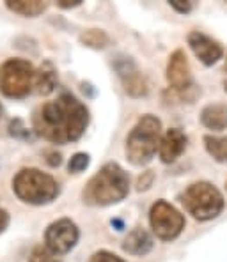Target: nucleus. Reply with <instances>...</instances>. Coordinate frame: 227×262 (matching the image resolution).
<instances>
[{"label": "nucleus", "instance_id": "nucleus-20", "mask_svg": "<svg viewBox=\"0 0 227 262\" xmlns=\"http://www.w3.org/2000/svg\"><path fill=\"white\" fill-rule=\"evenodd\" d=\"M91 163V156L87 152H76L71 156L68 163V172L69 174H82Z\"/></svg>", "mask_w": 227, "mask_h": 262}, {"label": "nucleus", "instance_id": "nucleus-31", "mask_svg": "<svg viewBox=\"0 0 227 262\" xmlns=\"http://www.w3.org/2000/svg\"><path fill=\"white\" fill-rule=\"evenodd\" d=\"M0 117H2V106H0Z\"/></svg>", "mask_w": 227, "mask_h": 262}, {"label": "nucleus", "instance_id": "nucleus-9", "mask_svg": "<svg viewBox=\"0 0 227 262\" xmlns=\"http://www.w3.org/2000/svg\"><path fill=\"white\" fill-rule=\"evenodd\" d=\"M187 43L194 55L197 57L204 66H213L224 57V48L218 41L211 39L210 36L199 32V30H192L187 36Z\"/></svg>", "mask_w": 227, "mask_h": 262}, {"label": "nucleus", "instance_id": "nucleus-6", "mask_svg": "<svg viewBox=\"0 0 227 262\" xmlns=\"http://www.w3.org/2000/svg\"><path fill=\"white\" fill-rule=\"evenodd\" d=\"M36 69L25 59H7L0 66V91L9 99H23L34 87Z\"/></svg>", "mask_w": 227, "mask_h": 262}, {"label": "nucleus", "instance_id": "nucleus-27", "mask_svg": "<svg viewBox=\"0 0 227 262\" xmlns=\"http://www.w3.org/2000/svg\"><path fill=\"white\" fill-rule=\"evenodd\" d=\"M80 4H82V0H59L57 6L60 9H73V7H78Z\"/></svg>", "mask_w": 227, "mask_h": 262}, {"label": "nucleus", "instance_id": "nucleus-21", "mask_svg": "<svg viewBox=\"0 0 227 262\" xmlns=\"http://www.w3.org/2000/svg\"><path fill=\"white\" fill-rule=\"evenodd\" d=\"M29 262H60V259H59V255L52 253L46 246L41 245L32 250V253H30V257H29Z\"/></svg>", "mask_w": 227, "mask_h": 262}, {"label": "nucleus", "instance_id": "nucleus-29", "mask_svg": "<svg viewBox=\"0 0 227 262\" xmlns=\"http://www.w3.org/2000/svg\"><path fill=\"white\" fill-rule=\"evenodd\" d=\"M91 87H92L91 83H86V82L82 83V91L87 92V94H89V98H92V96L96 94V91H94V89H91Z\"/></svg>", "mask_w": 227, "mask_h": 262}, {"label": "nucleus", "instance_id": "nucleus-8", "mask_svg": "<svg viewBox=\"0 0 227 262\" xmlns=\"http://www.w3.org/2000/svg\"><path fill=\"white\" fill-rule=\"evenodd\" d=\"M80 230L69 218H60L50 223L45 230V246L55 255H64L76 246Z\"/></svg>", "mask_w": 227, "mask_h": 262}, {"label": "nucleus", "instance_id": "nucleus-2", "mask_svg": "<svg viewBox=\"0 0 227 262\" xmlns=\"http://www.w3.org/2000/svg\"><path fill=\"white\" fill-rule=\"evenodd\" d=\"M130 193V176L119 163H105L87 181L82 200L87 206L105 207L119 204Z\"/></svg>", "mask_w": 227, "mask_h": 262}, {"label": "nucleus", "instance_id": "nucleus-22", "mask_svg": "<svg viewBox=\"0 0 227 262\" xmlns=\"http://www.w3.org/2000/svg\"><path fill=\"white\" fill-rule=\"evenodd\" d=\"M9 135L14 138H18V140H30V138H32V133H30V129L27 128L25 122H23L22 119H14V121H11Z\"/></svg>", "mask_w": 227, "mask_h": 262}, {"label": "nucleus", "instance_id": "nucleus-7", "mask_svg": "<svg viewBox=\"0 0 227 262\" xmlns=\"http://www.w3.org/2000/svg\"><path fill=\"white\" fill-rule=\"evenodd\" d=\"M149 225L161 241H174L184 229V216L167 200H156L149 209Z\"/></svg>", "mask_w": 227, "mask_h": 262}, {"label": "nucleus", "instance_id": "nucleus-4", "mask_svg": "<svg viewBox=\"0 0 227 262\" xmlns=\"http://www.w3.org/2000/svg\"><path fill=\"white\" fill-rule=\"evenodd\" d=\"M13 191L23 204L46 206L60 195V186L55 177L39 168H22L13 177Z\"/></svg>", "mask_w": 227, "mask_h": 262}, {"label": "nucleus", "instance_id": "nucleus-15", "mask_svg": "<svg viewBox=\"0 0 227 262\" xmlns=\"http://www.w3.org/2000/svg\"><path fill=\"white\" fill-rule=\"evenodd\" d=\"M6 7L14 14H20L23 18H36L48 9V2L41 0H7Z\"/></svg>", "mask_w": 227, "mask_h": 262}, {"label": "nucleus", "instance_id": "nucleus-11", "mask_svg": "<svg viewBox=\"0 0 227 262\" xmlns=\"http://www.w3.org/2000/svg\"><path fill=\"white\" fill-rule=\"evenodd\" d=\"M187 144H188V137L184 135V131H181L179 128L167 129L161 135V140H160V147H158L160 160L167 165L174 163L184 152Z\"/></svg>", "mask_w": 227, "mask_h": 262}, {"label": "nucleus", "instance_id": "nucleus-23", "mask_svg": "<svg viewBox=\"0 0 227 262\" xmlns=\"http://www.w3.org/2000/svg\"><path fill=\"white\" fill-rule=\"evenodd\" d=\"M89 262H126V260L122 259V257L109 252V250H99V252L92 253Z\"/></svg>", "mask_w": 227, "mask_h": 262}, {"label": "nucleus", "instance_id": "nucleus-33", "mask_svg": "<svg viewBox=\"0 0 227 262\" xmlns=\"http://www.w3.org/2000/svg\"><path fill=\"white\" fill-rule=\"evenodd\" d=\"M225 92H227V82H225Z\"/></svg>", "mask_w": 227, "mask_h": 262}, {"label": "nucleus", "instance_id": "nucleus-18", "mask_svg": "<svg viewBox=\"0 0 227 262\" xmlns=\"http://www.w3.org/2000/svg\"><path fill=\"white\" fill-rule=\"evenodd\" d=\"M204 147L208 154L218 163H227V137H215V135H206Z\"/></svg>", "mask_w": 227, "mask_h": 262}, {"label": "nucleus", "instance_id": "nucleus-19", "mask_svg": "<svg viewBox=\"0 0 227 262\" xmlns=\"http://www.w3.org/2000/svg\"><path fill=\"white\" fill-rule=\"evenodd\" d=\"M112 66H114V71L117 73L119 78H125V76L132 75V73H135L138 69L135 60L128 55H117L112 60Z\"/></svg>", "mask_w": 227, "mask_h": 262}, {"label": "nucleus", "instance_id": "nucleus-30", "mask_svg": "<svg viewBox=\"0 0 227 262\" xmlns=\"http://www.w3.org/2000/svg\"><path fill=\"white\" fill-rule=\"evenodd\" d=\"M112 225L117 227V230H122V222H121V220H112Z\"/></svg>", "mask_w": 227, "mask_h": 262}, {"label": "nucleus", "instance_id": "nucleus-26", "mask_svg": "<svg viewBox=\"0 0 227 262\" xmlns=\"http://www.w3.org/2000/svg\"><path fill=\"white\" fill-rule=\"evenodd\" d=\"M46 163L50 165V167H59L60 163H63V156H60V152L57 151H48L46 152Z\"/></svg>", "mask_w": 227, "mask_h": 262}, {"label": "nucleus", "instance_id": "nucleus-32", "mask_svg": "<svg viewBox=\"0 0 227 262\" xmlns=\"http://www.w3.org/2000/svg\"><path fill=\"white\" fill-rule=\"evenodd\" d=\"M225 71H227V59H225Z\"/></svg>", "mask_w": 227, "mask_h": 262}, {"label": "nucleus", "instance_id": "nucleus-25", "mask_svg": "<svg viewBox=\"0 0 227 262\" xmlns=\"http://www.w3.org/2000/svg\"><path fill=\"white\" fill-rule=\"evenodd\" d=\"M171 7L174 11H178L179 14H188L192 9H194V2L190 0H171Z\"/></svg>", "mask_w": 227, "mask_h": 262}, {"label": "nucleus", "instance_id": "nucleus-1", "mask_svg": "<svg viewBox=\"0 0 227 262\" xmlns=\"http://www.w3.org/2000/svg\"><path fill=\"white\" fill-rule=\"evenodd\" d=\"M89 110L80 99L63 92L57 99L41 105L32 115L34 133L57 145H66L82 138L89 126Z\"/></svg>", "mask_w": 227, "mask_h": 262}, {"label": "nucleus", "instance_id": "nucleus-17", "mask_svg": "<svg viewBox=\"0 0 227 262\" xmlns=\"http://www.w3.org/2000/svg\"><path fill=\"white\" fill-rule=\"evenodd\" d=\"M121 82H122V89H125V92L128 96H132V98H142V96H146L149 91L148 80H146V76L142 75L138 69L135 73H132V75L121 78Z\"/></svg>", "mask_w": 227, "mask_h": 262}, {"label": "nucleus", "instance_id": "nucleus-12", "mask_svg": "<svg viewBox=\"0 0 227 262\" xmlns=\"http://www.w3.org/2000/svg\"><path fill=\"white\" fill-rule=\"evenodd\" d=\"M153 237L151 234L148 232L146 229H133L132 232H128V236L125 237L122 241V250L130 255H135V257H142V255H148L149 252L153 250Z\"/></svg>", "mask_w": 227, "mask_h": 262}, {"label": "nucleus", "instance_id": "nucleus-5", "mask_svg": "<svg viewBox=\"0 0 227 262\" xmlns=\"http://www.w3.org/2000/svg\"><path fill=\"white\" fill-rule=\"evenodd\" d=\"M181 204L184 206L188 214H192L199 222H208V220L217 218L224 211L225 200L215 184L208 181H199L194 183L183 191Z\"/></svg>", "mask_w": 227, "mask_h": 262}, {"label": "nucleus", "instance_id": "nucleus-3", "mask_svg": "<svg viewBox=\"0 0 227 262\" xmlns=\"http://www.w3.org/2000/svg\"><path fill=\"white\" fill-rule=\"evenodd\" d=\"M161 140V121L156 115L146 114L137 121L126 137V158L135 167H144L155 158Z\"/></svg>", "mask_w": 227, "mask_h": 262}, {"label": "nucleus", "instance_id": "nucleus-28", "mask_svg": "<svg viewBox=\"0 0 227 262\" xmlns=\"http://www.w3.org/2000/svg\"><path fill=\"white\" fill-rule=\"evenodd\" d=\"M9 213H7L6 209H2V207H0V234L4 232V230L7 229V225H9Z\"/></svg>", "mask_w": 227, "mask_h": 262}, {"label": "nucleus", "instance_id": "nucleus-24", "mask_svg": "<svg viewBox=\"0 0 227 262\" xmlns=\"http://www.w3.org/2000/svg\"><path fill=\"white\" fill-rule=\"evenodd\" d=\"M155 183V170H146L137 179V191H146Z\"/></svg>", "mask_w": 227, "mask_h": 262}, {"label": "nucleus", "instance_id": "nucleus-10", "mask_svg": "<svg viewBox=\"0 0 227 262\" xmlns=\"http://www.w3.org/2000/svg\"><path fill=\"white\" fill-rule=\"evenodd\" d=\"M165 78L169 82V89L172 91H183L194 85L192 82V73H190V64H188L187 53L183 50H176L171 53L167 62V71H165Z\"/></svg>", "mask_w": 227, "mask_h": 262}, {"label": "nucleus", "instance_id": "nucleus-16", "mask_svg": "<svg viewBox=\"0 0 227 262\" xmlns=\"http://www.w3.org/2000/svg\"><path fill=\"white\" fill-rule=\"evenodd\" d=\"M80 43L91 50H105L112 43V37L103 29H86L80 34Z\"/></svg>", "mask_w": 227, "mask_h": 262}, {"label": "nucleus", "instance_id": "nucleus-13", "mask_svg": "<svg viewBox=\"0 0 227 262\" xmlns=\"http://www.w3.org/2000/svg\"><path fill=\"white\" fill-rule=\"evenodd\" d=\"M202 126L211 131L227 129V105L225 103H210L201 112Z\"/></svg>", "mask_w": 227, "mask_h": 262}, {"label": "nucleus", "instance_id": "nucleus-34", "mask_svg": "<svg viewBox=\"0 0 227 262\" xmlns=\"http://www.w3.org/2000/svg\"><path fill=\"white\" fill-rule=\"evenodd\" d=\"M225 188H227V183H225Z\"/></svg>", "mask_w": 227, "mask_h": 262}, {"label": "nucleus", "instance_id": "nucleus-14", "mask_svg": "<svg viewBox=\"0 0 227 262\" xmlns=\"http://www.w3.org/2000/svg\"><path fill=\"white\" fill-rule=\"evenodd\" d=\"M57 69L50 60H43V64L36 69V76H34V87L36 92L41 96H48L55 91L57 87Z\"/></svg>", "mask_w": 227, "mask_h": 262}]
</instances>
